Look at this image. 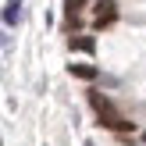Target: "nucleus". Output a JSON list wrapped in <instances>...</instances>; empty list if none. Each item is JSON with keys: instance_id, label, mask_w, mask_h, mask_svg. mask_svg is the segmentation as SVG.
Segmentation results:
<instances>
[{"instance_id": "1", "label": "nucleus", "mask_w": 146, "mask_h": 146, "mask_svg": "<svg viewBox=\"0 0 146 146\" xmlns=\"http://www.w3.org/2000/svg\"><path fill=\"white\" fill-rule=\"evenodd\" d=\"M89 104H93V111H96V118H100V125H107V128H114V132H132V121H128L125 114H121L118 107H114L111 100L104 96V93H96V89H93V93H89Z\"/></svg>"}, {"instance_id": "2", "label": "nucleus", "mask_w": 146, "mask_h": 146, "mask_svg": "<svg viewBox=\"0 0 146 146\" xmlns=\"http://www.w3.org/2000/svg\"><path fill=\"white\" fill-rule=\"evenodd\" d=\"M93 14H96V29H104V25H111L118 18V4L114 0H96L93 4Z\"/></svg>"}, {"instance_id": "3", "label": "nucleus", "mask_w": 146, "mask_h": 146, "mask_svg": "<svg viewBox=\"0 0 146 146\" xmlns=\"http://www.w3.org/2000/svg\"><path fill=\"white\" fill-rule=\"evenodd\" d=\"M71 50H82V54H93V50H96V39H93V36H71Z\"/></svg>"}, {"instance_id": "4", "label": "nucleus", "mask_w": 146, "mask_h": 146, "mask_svg": "<svg viewBox=\"0 0 146 146\" xmlns=\"http://www.w3.org/2000/svg\"><path fill=\"white\" fill-rule=\"evenodd\" d=\"M71 75H78V78H86V82H93V78H96V68H93V64H71Z\"/></svg>"}, {"instance_id": "5", "label": "nucleus", "mask_w": 146, "mask_h": 146, "mask_svg": "<svg viewBox=\"0 0 146 146\" xmlns=\"http://www.w3.org/2000/svg\"><path fill=\"white\" fill-rule=\"evenodd\" d=\"M89 0H64V11H68V21H75V14H78V7H86Z\"/></svg>"}, {"instance_id": "6", "label": "nucleus", "mask_w": 146, "mask_h": 146, "mask_svg": "<svg viewBox=\"0 0 146 146\" xmlns=\"http://www.w3.org/2000/svg\"><path fill=\"white\" fill-rule=\"evenodd\" d=\"M21 18V11H18V4H7L4 7V25H14V21Z\"/></svg>"}, {"instance_id": "7", "label": "nucleus", "mask_w": 146, "mask_h": 146, "mask_svg": "<svg viewBox=\"0 0 146 146\" xmlns=\"http://www.w3.org/2000/svg\"><path fill=\"white\" fill-rule=\"evenodd\" d=\"M7 4H21V0H7Z\"/></svg>"}, {"instance_id": "8", "label": "nucleus", "mask_w": 146, "mask_h": 146, "mask_svg": "<svg viewBox=\"0 0 146 146\" xmlns=\"http://www.w3.org/2000/svg\"><path fill=\"white\" fill-rule=\"evenodd\" d=\"M143 143H146V132H143Z\"/></svg>"}, {"instance_id": "9", "label": "nucleus", "mask_w": 146, "mask_h": 146, "mask_svg": "<svg viewBox=\"0 0 146 146\" xmlns=\"http://www.w3.org/2000/svg\"><path fill=\"white\" fill-rule=\"evenodd\" d=\"M86 146H93V143H86Z\"/></svg>"}]
</instances>
